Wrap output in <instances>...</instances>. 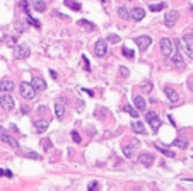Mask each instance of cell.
<instances>
[{"label": "cell", "instance_id": "cell-4", "mask_svg": "<svg viewBox=\"0 0 193 191\" xmlns=\"http://www.w3.org/2000/svg\"><path fill=\"white\" fill-rule=\"evenodd\" d=\"M159 46H161V53L166 56V58H171L173 55V41L169 38H162L159 41Z\"/></svg>", "mask_w": 193, "mask_h": 191}, {"label": "cell", "instance_id": "cell-9", "mask_svg": "<svg viewBox=\"0 0 193 191\" xmlns=\"http://www.w3.org/2000/svg\"><path fill=\"white\" fill-rule=\"evenodd\" d=\"M176 21H178V12H176V10H169V12L164 14V24H166V27H173L174 24H176Z\"/></svg>", "mask_w": 193, "mask_h": 191}, {"label": "cell", "instance_id": "cell-33", "mask_svg": "<svg viewBox=\"0 0 193 191\" xmlns=\"http://www.w3.org/2000/svg\"><path fill=\"white\" fill-rule=\"evenodd\" d=\"M16 31L17 32H24L26 31V22H22V21H16Z\"/></svg>", "mask_w": 193, "mask_h": 191}, {"label": "cell", "instance_id": "cell-37", "mask_svg": "<svg viewBox=\"0 0 193 191\" xmlns=\"http://www.w3.org/2000/svg\"><path fill=\"white\" fill-rule=\"evenodd\" d=\"M72 140H74L75 143H81V142H82V138H81V135H79V131H72Z\"/></svg>", "mask_w": 193, "mask_h": 191}, {"label": "cell", "instance_id": "cell-41", "mask_svg": "<svg viewBox=\"0 0 193 191\" xmlns=\"http://www.w3.org/2000/svg\"><path fill=\"white\" fill-rule=\"evenodd\" d=\"M97 188H99V184H97V181H91L89 184H87V189H91V191H92V189H97Z\"/></svg>", "mask_w": 193, "mask_h": 191}, {"label": "cell", "instance_id": "cell-1", "mask_svg": "<svg viewBox=\"0 0 193 191\" xmlns=\"http://www.w3.org/2000/svg\"><path fill=\"white\" fill-rule=\"evenodd\" d=\"M19 92H21V96H22L24 99H29V101L36 97V89L32 87V84H27V82H21Z\"/></svg>", "mask_w": 193, "mask_h": 191}, {"label": "cell", "instance_id": "cell-21", "mask_svg": "<svg viewBox=\"0 0 193 191\" xmlns=\"http://www.w3.org/2000/svg\"><path fill=\"white\" fill-rule=\"evenodd\" d=\"M164 7H166L164 2H157V3H151L149 10H151V12H161V10H164Z\"/></svg>", "mask_w": 193, "mask_h": 191}, {"label": "cell", "instance_id": "cell-20", "mask_svg": "<svg viewBox=\"0 0 193 191\" xmlns=\"http://www.w3.org/2000/svg\"><path fill=\"white\" fill-rule=\"evenodd\" d=\"M133 103H135V107L138 111L145 109V101H144V97H142V96H135V97H133Z\"/></svg>", "mask_w": 193, "mask_h": 191}, {"label": "cell", "instance_id": "cell-28", "mask_svg": "<svg viewBox=\"0 0 193 191\" xmlns=\"http://www.w3.org/2000/svg\"><path fill=\"white\" fill-rule=\"evenodd\" d=\"M123 111H125V113H128L132 118H138V111L133 109L132 106H128V104H125V106H123Z\"/></svg>", "mask_w": 193, "mask_h": 191}, {"label": "cell", "instance_id": "cell-12", "mask_svg": "<svg viewBox=\"0 0 193 191\" xmlns=\"http://www.w3.org/2000/svg\"><path fill=\"white\" fill-rule=\"evenodd\" d=\"M171 60H173V65L176 68H180V70H183V68H185V60H183V55H181L180 51L173 53V55H171Z\"/></svg>", "mask_w": 193, "mask_h": 191}, {"label": "cell", "instance_id": "cell-23", "mask_svg": "<svg viewBox=\"0 0 193 191\" xmlns=\"http://www.w3.org/2000/svg\"><path fill=\"white\" fill-rule=\"evenodd\" d=\"M118 16H120V19H130V10L126 9V7L120 5L118 7Z\"/></svg>", "mask_w": 193, "mask_h": 191}, {"label": "cell", "instance_id": "cell-10", "mask_svg": "<svg viewBox=\"0 0 193 191\" xmlns=\"http://www.w3.org/2000/svg\"><path fill=\"white\" fill-rule=\"evenodd\" d=\"M183 45H185V48H186L188 56L193 60V34H185L183 36Z\"/></svg>", "mask_w": 193, "mask_h": 191}, {"label": "cell", "instance_id": "cell-11", "mask_svg": "<svg viewBox=\"0 0 193 191\" xmlns=\"http://www.w3.org/2000/svg\"><path fill=\"white\" fill-rule=\"evenodd\" d=\"M164 94H166V97H167V99H169L173 104H176L178 101H180V94H178V92L174 91L173 87H169V85H166V87H164Z\"/></svg>", "mask_w": 193, "mask_h": 191}, {"label": "cell", "instance_id": "cell-2", "mask_svg": "<svg viewBox=\"0 0 193 191\" xmlns=\"http://www.w3.org/2000/svg\"><path fill=\"white\" fill-rule=\"evenodd\" d=\"M145 120H147L149 125H151L152 131L157 133V130L161 128V120L157 118V114H156L154 111H147V113H145Z\"/></svg>", "mask_w": 193, "mask_h": 191}, {"label": "cell", "instance_id": "cell-39", "mask_svg": "<svg viewBox=\"0 0 193 191\" xmlns=\"http://www.w3.org/2000/svg\"><path fill=\"white\" fill-rule=\"evenodd\" d=\"M142 91H144V92H151L152 91V82H145V84L142 85Z\"/></svg>", "mask_w": 193, "mask_h": 191}, {"label": "cell", "instance_id": "cell-38", "mask_svg": "<svg viewBox=\"0 0 193 191\" xmlns=\"http://www.w3.org/2000/svg\"><path fill=\"white\" fill-rule=\"evenodd\" d=\"M82 65H84V70H86V72L91 70V65H89V60H87V56H82Z\"/></svg>", "mask_w": 193, "mask_h": 191}, {"label": "cell", "instance_id": "cell-34", "mask_svg": "<svg viewBox=\"0 0 193 191\" xmlns=\"http://www.w3.org/2000/svg\"><path fill=\"white\" fill-rule=\"evenodd\" d=\"M19 7L24 10V14H29V0H21Z\"/></svg>", "mask_w": 193, "mask_h": 191}, {"label": "cell", "instance_id": "cell-17", "mask_svg": "<svg viewBox=\"0 0 193 191\" xmlns=\"http://www.w3.org/2000/svg\"><path fill=\"white\" fill-rule=\"evenodd\" d=\"M31 84H32V87H34L36 91H45L46 89V82H45V79H41V77H34Z\"/></svg>", "mask_w": 193, "mask_h": 191}, {"label": "cell", "instance_id": "cell-7", "mask_svg": "<svg viewBox=\"0 0 193 191\" xmlns=\"http://www.w3.org/2000/svg\"><path fill=\"white\" fill-rule=\"evenodd\" d=\"M29 48L26 45H19V46H16V48H14V56H16L17 60H24V58H27L29 56Z\"/></svg>", "mask_w": 193, "mask_h": 191}, {"label": "cell", "instance_id": "cell-42", "mask_svg": "<svg viewBox=\"0 0 193 191\" xmlns=\"http://www.w3.org/2000/svg\"><path fill=\"white\" fill-rule=\"evenodd\" d=\"M53 14H55L57 17H60V19H68V16H65V14H62V12H57V10Z\"/></svg>", "mask_w": 193, "mask_h": 191}, {"label": "cell", "instance_id": "cell-14", "mask_svg": "<svg viewBox=\"0 0 193 191\" xmlns=\"http://www.w3.org/2000/svg\"><path fill=\"white\" fill-rule=\"evenodd\" d=\"M130 17L138 22V21H142V19L145 17V10L142 9V7H135L133 10H130Z\"/></svg>", "mask_w": 193, "mask_h": 191}, {"label": "cell", "instance_id": "cell-24", "mask_svg": "<svg viewBox=\"0 0 193 191\" xmlns=\"http://www.w3.org/2000/svg\"><path fill=\"white\" fill-rule=\"evenodd\" d=\"M34 127L38 131H45V130H48V121H45V120H38V121H34Z\"/></svg>", "mask_w": 193, "mask_h": 191}, {"label": "cell", "instance_id": "cell-35", "mask_svg": "<svg viewBox=\"0 0 193 191\" xmlns=\"http://www.w3.org/2000/svg\"><path fill=\"white\" fill-rule=\"evenodd\" d=\"M121 53H123V56H126V58H133V55H135L132 50H130V48H125V46H123Z\"/></svg>", "mask_w": 193, "mask_h": 191}, {"label": "cell", "instance_id": "cell-8", "mask_svg": "<svg viewBox=\"0 0 193 191\" xmlns=\"http://www.w3.org/2000/svg\"><path fill=\"white\" fill-rule=\"evenodd\" d=\"M0 106H2V109H5V111H12L14 106H16V103H14L12 96L5 94V96L0 97Z\"/></svg>", "mask_w": 193, "mask_h": 191}, {"label": "cell", "instance_id": "cell-36", "mask_svg": "<svg viewBox=\"0 0 193 191\" xmlns=\"http://www.w3.org/2000/svg\"><path fill=\"white\" fill-rule=\"evenodd\" d=\"M24 155L29 157V159H34V160H39V159H41V155H39V154H36V152H24Z\"/></svg>", "mask_w": 193, "mask_h": 191}, {"label": "cell", "instance_id": "cell-15", "mask_svg": "<svg viewBox=\"0 0 193 191\" xmlns=\"http://www.w3.org/2000/svg\"><path fill=\"white\" fill-rule=\"evenodd\" d=\"M55 116L63 118L65 116V99H60L55 103Z\"/></svg>", "mask_w": 193, "mask_h": 191}, {"label": "cell", "instance_id": "cell-32", "mask_svg": "<svg viewBox=\"0 0 193 191\" xmlns=\"http://www.w3.org/2000/svg\"><path fill=\"white\" fill-rule=\"evenodd\" d=\"M106 41H110L111 45H116V43H120L121 39H120L118 34H111V32H110V34H108V39H106Z\"/></svg>", "mask_w": 193, "mask_h": 191}, {"label": "cell", "instance_id": "cell-40", "mask_svg": "<svg viewBox=\"0 0 193 191\" xmlns=\"http://www.w3.org/2000/svg\"><path fill=\"white\" fill-rule=\"evenodd\" d=\"M128 68L126 67H120V77H128Z\"/></svg>", "mask_w": 193, "mask_h": 191}, {"label": "cell", "instance_id": "cell-25", "mask_svg": "<svg viewBox=\"0 0 193 191\" xmlns=\"http://www.w3.org/2000/svg\"><path fill=\"white\" fill-rule=\"evenodd\" d=\"M132 130L135 133H145V127H144V123H140V121H133V123H132Z\"/></svg>", "mask_w": 193, "mask_h": 191}, {"label": "cell", "instance_id": "cell-5", "mask_svg": "<svg viewBox=\"0 0 193 191\" xmlns=\"http://www.w3.org/2000/svg\"><path fill=\"white\" fill-rule=\"evenodd\" d=\"M0 142L9 143L10 147H14V149H19V142H17L16 138H12V136H10V135H9V133H7L3 128H0Z\"/></svg>", "mask_w": 193, "mask_h": 191}, {"label": "cell", "instance_id": "cell-13", "mask_svg": "<svg viewBox=\"0 0 193 191\" xmlns=\"http://www.w3.org/2000/svg\"><path fill=\"white\" fill-rule=\"evenodd\" d=\"M135 147H140V142L138 140H132V145H123V155L125 157H133V149Z\"/></svg>", "mask_w": 193, "mask_h": 191}, {"label": "cell", "instance_id": "cell-27", "mask_svg": "<svg viewBox=\"0 0 193 191\" xmlns=\"http://www.w3.org/2000/svg\"><path fill=\"white\" fill-rule=\"evenodd\" d=\"M39 143H41L43 150H48V152H50V150H53V143H52V140H50V138H43Z\"/></svg>", "mask_w": 193, "mask_h": 191}, {"label": "cell", "instance_id": "cell-31", "mask_svg": "<svg viewBox=\"0 0 193 191\" xmlns=\"http://www.w3.org/2000/svg\"><path fill=\"white\" fill-rule=\"evenodd\" d=\"M27 24H32L36 29H39V27H41V22H39L38 19H34V17H31L29 14H27Z\"/></svg>", "mask_w": 193, "mask_h": 191}, {"label": "cell", "instance_id": "cell-44", "mask_svg": "<svg viewBox=\"0 0 193 191\" xmlns=\"http://www.w3.org/2000/svg\"><path fill=\"white\" fill-rule=\"evenodd\" d=\"M50 75H52L53 79H57V72L55 70H50Z\"/></svg>", "mask_w": 193, "mask_h": 191}, {"label": "cell", "instance_id": "cell-43", "mask_svg": "<svg viewBox=\"0 0 193 191\" xmlns=\"http://www.w3.org/2000/svg\"><path fill=\"white\" fill-rule=\"evenodd\" d=\"M82 91H84V92H86V94H89V96H94V92H92V91H91V89H82Z\"/></svg>", "mask_w": 193, "mask_h": 191}, {"label": "cell", "instance_id": "cell-45", "mask_svg": "<svg viewBox=\"0 0 193 191\" xmlns=\"http://www.w3.org/2000/svg\"><path fill=\"white\" fill-rule=\"evenodd\" d=\"M0 176H5V171H3V169H0Z\"/></svg>", "mask_w": 193, "mask_h": 191}, {"label": "cell", "instance_id": "cell-30", "mask_svg": "<svg viewBox=\"0 0 193 191\" xmlns=\"http://www.w3.org/2000/svg\"><path fill=\"white\" fill-rule=\"evenodd\" d=\"M173 145H174V147H180V149H186V147H188V142H186V140H183V138H176V140L173 142Z\"/></svg>", "mask_w": 193, "mask_h": 191}, {"label": "cell", "instance_id": "cell-26", "mask_svg": "<svg viewBox=\"0 0 193 191\" xmlns=\"http://www.w3.org/2000/svg\"><path fill=\"white\" fill-rule=\"evenodd\" d=\"M32 7H34L38 12H45L46 10V3L41 2V0H34V2H32Z\"/></svg>", "mask_w": 193, "mask_h": 191}, {"label": "cell", "instance_id": "cell-19", "mask_svg": "<svg viewBox=\"0 0 193 191\" xmlns=\"http://www.w3.org/2000/svg\"><path fill=\"white\" fill-rule=\"evenodd\" d=\"M79 26H81L82 27V29H86L87 32H92L94 29H96V26H94V24L92 22H89V21H86V19H81V21H79Z\"/></svg>", "mask_w": 193, "mask_h": 191}, {"label": "cell", "instance_id": "cell-3", "mask_svg": "<svg viewBox=\"0 0 193 191\" xmlns=\"http://www.w3.org/2000/svg\"><path fill=\"white\" fill-rule=\"evenodd\" d=\"M108 53V45H106V39H97L96 45H94V55L97 58H104Z\"/></svg>", "mask_w": 193, "mask_h": 191}, {"label": "cell", "instance_id": "cell-16", "mask_svg": "<svg viewBox=\"0 0 193 191\" xmlns=\"http://www.w3.org/2000/svg\"><path fill=\"white\" fill-rule=\"evenodd\" d=\"M138 162H140V164H144V165H152V162H154V155H152V154L144 152V154H140V155H138Z\"/></svg>", "mask_w": 193, "mask_h": 191}, {"label": "cell", "instance_id": "cell-22", "mask_svg": "<svg viewBox=\"0 0 193 191\" xmlns=\"http://www.w3.org/2000/svg\"><path fill=\"white\" fill-rule=\"evenodd\" d=\"M156 149H157L161 154H164V155H167V157H174V152H173V150H169L167 147H162L161 143H156Z\"/></svg>", "mask_w": 193, "mask_h": 191}, {"label": "cell", "instance_id": "cell-18", "mask_svg": "<svg viewBox=\"0 0 193 191\" xmlns=\"http://www.w3.org/2000/svg\"><path fill=\"white\" fill-rule=\"evenodd\" d=\"M14 89V82L10 79H5V80H0V91L2 92H10Z\"/></svg>", "mask_w": 193, "mask_h": 191}, {"label": "cell", "instance_id": "cell-29", "mask_svg": "<svg viewBox=\"0 0 193 191\" xmlns=\"http://www.w3.org/2000/svg\"><path fill=\"white\" fill-rule=\"evenodd\" d=\"M65 5L70 7L72 10H81V3L75 2V0H65Z\"/></svg>", "mask_w": 193, "mask_h": 191}, {"label": "cell", "instance_id": "cell-6", "mask_svg": "<svg viewBox=\"0 0 193 191\" xmlns=\"http://www.w3.org/2000/svg\"><path fill=\"white\" fill-rule=\"evenodd\" d=\"M133 41H135V45L138 46V50H140V51H145V50L152 45V39L149 38V36H138V38H135Z\"/></svg>", "mask_w": 193, "mask_h": 191}]
</instances>
